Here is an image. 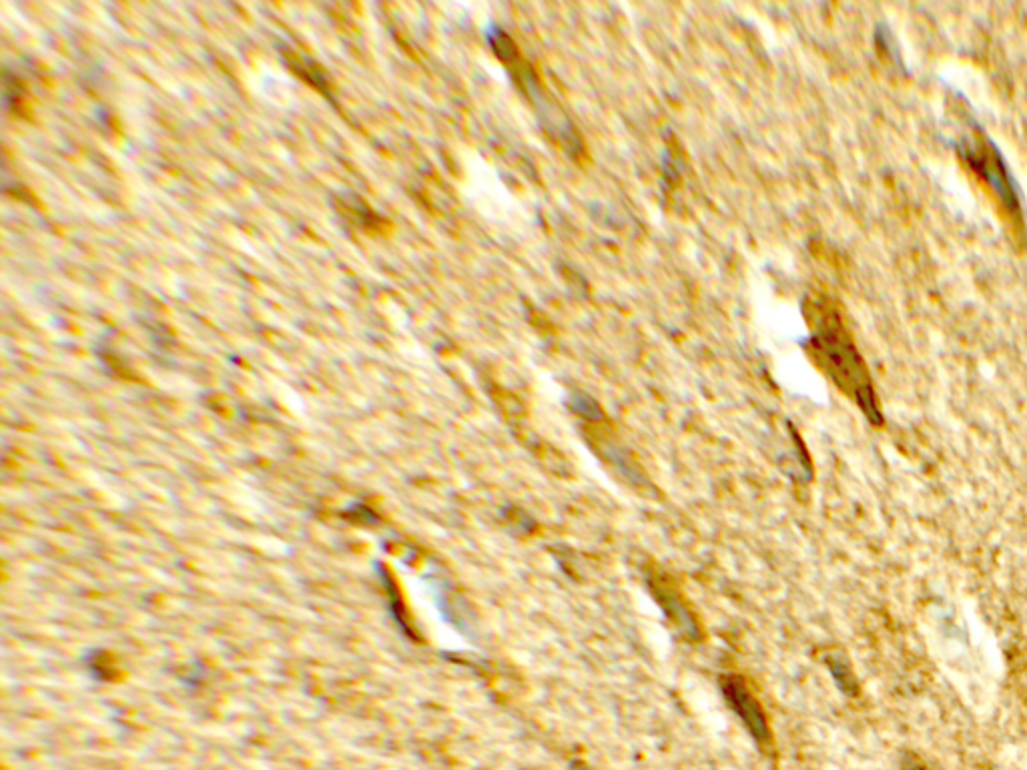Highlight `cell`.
I'll return each instance as SVG.
<instances>
[{"instance_id":"obj_3","label":"cell","mask_w":1027,"mask_h":770,"mask_svg":"<svg viewBox=\"0 0 1027 770\" xmlns=\"http://www.w3.org/2000/svg\"><path fill=\"white\" fill-rule=\"evenodd\" d=\"M723 694L729 700L731 708L737 712V716L745 722L751 736L761 744L769 742L771 730L767 724V716L757 698L747 688V684L739 676H727L723 680Z\"/></svg>"},{"instance_id":"obj_7","label":"cell","mask_w":1027,"mask_h":770,"mask_svg":"<svg viewBox=\"0 0 1027 770\" xmlns=\"http://www.w3.org/2000/svg\"><path fill=\"white\" fill-rule=\"evenodd\" d=\"M572 406H574V410H576L578 414H582V416H586V418L598 420V418L602 416V414H600V408L596 406V402H592L590 398H586V396H582V394H576V396L572 398Z\"/></svg>"},{"instance_id":"obj_1","label":"cell","mask_w":1027,"mask_h":770,"mask_svg":"<svg viewBox=\"0 0 1027 770\" xmlns=\"http://www.w3.org/2000/svg\"><path fill=\"white\" fill-rule=\"evenodd\" d=\"M811 351L837 388L859 406L873 426H881L883 414L867 365L833 311H821L811 337Z\"/></svg>"},{"instance_id":"obj_4","label":"cell","mask_w":1027,"mask_h":770,"mask_svg":"<svg viewBox=\"0 0 1027 770\" xmlns=\"http://www.w3.org/2000/svg\"><path fill=\"white\" fill-rule=\"evenodd\" d=\"M967 159L969 163L977 169V173L989 181V185L997 191V195L1005 201V205L1009 207V211H1019V205H1017V199H1015V193L1011 189V179H1009V173L1005 171V165L1001 163V159L997 157V151H993V147L987 143V145H973L967 153Z\"/></svg>"},{"instance_id":"obj_8","label":"cell","mask_w":1027,"mask_h":770,"mask_svg":"<svg viewBox=\"0 0 1027 770\" xmlns=\"http://www.w3.org/2000/svg\"><path fill=\"white\" fill-rule=\"evenodd\" d=\"M901 770H929V768H927V766H925V764H923L915 754L905 752V754L901 756Z\"/></svg>"},{"instance_id":"obj_2","label":"cell","mask_w":1027,"mask_h":770,"mask_svg":"<svg viewBox=\"0 0 1027 770\" xmlns=\"http://www.w3.org/2000/svg\"><path fill=\"white\" fill-rule=\"evenodd\" d=\"M488 41L492 43L494 47V53L502 59V63L508 67L510 75L514 77V81L524 89V93L530 97V101L536 105V109L540 111L542 115V123L544 127L560 141L564 143V147H568L570 151L574 147H580V141L578 137L572 135V127L568 125V121L554 111L550 99L544 95L540 83H538V77L536 73L532 71V67L520 57L516 45L512 43V39L498 27H492L488 31Z\"/></svg>"},{"instance_id":"obj_5","label":"cell","mask_w":1027,"mask_h":770,"mask_svg":"<svg viewBox=\"0 0 1027 770\" xmlns=\"http://www.w3.org/2000/svg\"><path fill=\"white\" fill-rule=\"evenodd\" d=\"M654 594L656 598L662 602V606L666 608L668 614H672V618L680 624V628H684V632L691 634V632H697V626H695V620L693 616L689 614V610L682 606V602L676 598V594L668 588V586H654Z\"/></svg>"},{"instance_id":"obj_6","label":"cell","mask_w":1027,"mask_h":770,"mask_svg":"<svg viewBox=\"0 0 1027 770\" xmlns=\"http://www.w3.org/2000/svg\"><path fill=\"white\" fill-rule=\"evenodd\" d=\"M827 664H829L831 676H833L835 684L839 686V690H841V692H845V694H849V696H851V694L855 696V694H857V690H859V684H857V680H855V674H853V670H851L849 662H847L845 658H841V656H829V658H827Z\"/></svg>"}]
</instances>
